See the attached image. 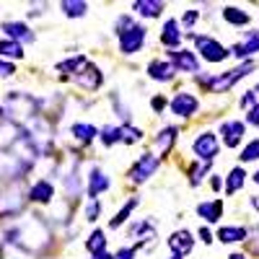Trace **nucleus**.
<instances>
[{
	"label": "nucleus",
	"instance_id": "f257e3e1",
	"mask_svg": "<svg viewBox=\"0 0 259 259\" xmlns=\"http://www.w3.org/2000/svg\"><path fill=\"white\" fill-rule=\"evenodd\" d=\"M251 70H254V62H244V65H239V68H233V70H226L223 75L210 78L207 85H210V91H215V94H226L231 85H236L241 78H246Z\"/></svg>",
	"mask_w": 259,
	"mask_h": 259
},
{
	"label": "nucleus",
	"instance_id": "f03ea898",
	"mask_svg": "<svg viewBox=\"0 0 259 259\" xmlns=\"http://www.w3.org/2000/svg\"><path fill=\"white\" fill-rule=\"evenodd\" d=\"M194 45H197V52L207 60V62H223L231 52L221 45L218 39L212 36H194Z\"/></svg>",
	"mask_w": 259,
	"mask_h": 259
},
{
	"label": "nucleus",
	"instance_id": "7ed1b4c3",
	"mask_svg": "<svg viewBox=\"0 0 259 259\" xmlns=\"http://www.w3.org/2000/svg\"><path fill=\"white\" fill-rule=\"evenodd\" d=\"M156 168H158V156H153V153H143V156L135 161V166L130 168V179H133L135 184H143L148 177H153V174H156Z\"/></svg>",
	"mask_w": 259,
	"mask_h": 259
},
{
	"label": "nucleus",
	"instance_id": "20e7f679",
	"mask_svg": "<svg viewBox=\"0 0 259 259\" xmlns=\"http://www.w3.org/2000/svg\"><path fill=\"white\" fill-rule=\"evenodd\" d=\"M192 150H194V156H197V158L210 163L215 156H218V135H212V133L197 135V140L192 143Z\"/></svg>",
	"mask_w": 259,
	"mask_h": 259
},
{
	"label": "nucleus",
	"instance_id": "39448f33",
	"mask_svg": "<svg viewBox=\"0 0 259 259\" xmlns=\"http://www.w3.org/2000/svg\"><path fill=\"white\" fill-rule=\"evenodd\" d=\"M143 45H145V29H143V26H135V24H133L127 31L119 34V50H122L124 55L140 52Z\"/></svg>",
	"mask_w": 259,
	"mask_h": 259
},
{
	"label": "nucleus",
	"instance_id": "423d86ee",
	"mask_svg": "<svg viewBox=\"0 0 259 259\" xmlns=\"http://www.w3.org/2000/svg\"><path fill=\"white\" fill-rule=\"evenodd\" d=\"M168 62L174 65V70L200 73V62H197V57H194V52H187V50H171V52H168Z\"/></svg>",
	"mask_w": 259,
	"mask_h": 259
},
{
	"label": "nucleus",
	"instance_id": "0eeeda50",
	"mask_svg": "<svg viewBox=\"0 0 259 259\" xmlns=\"http://www.w3.org/2000/svg\"><path fill=\"white\" fill-rule=\"evenodd\" d=\"M171 112L179 114V117H192L194 112H197V99H194L192 94H177L174 99H171Z\"/></svg>",
	"mask_w": 259,
	"mask_h": 259
},
{
	"label": "nucleus",
	"instance_id": "6e6552de",
	"mask_svg": "<svg viewBox=\"0 0 259 259\" xmlns=\"http://www.w3.org/2000/svg\"><path fill=\"white\" fill-rule=\"evenodd\" d=\"M221 135H223V143L228 148H236L241 140H244V122L239 119H233V122H223L221 127Z\"/></svg>",
	"mask_w": 259,
	"mask_h": 259
},
{
	"label": "nucleus",
	"instance_id": "1a4fd4ad",
	"mask_svg": "<svg viewBox=\"0 0 259 259\" xmlns=\"http://www.w3.org/2000/svg\"><path fill=\"white\" fill-rule=\"evenodd\" d=\"M75 80H78V85H83V89H89V91H96L99 85H101V73H99V68L96 65H85L83 70H78V75H75Z\"/></svg>",
	"mask_w": 259,
	"mask_h": 259
},
{
	"label": "nucleus",
	"instance_id": "9d476101",
	"mask_svg": "<svg viewBox=\"0 0 259 259\" xmlns=\"http://www.w3.org/2000/svg\"><path fill=\"white\" fill-rule=\"evenodd\" d=\"M168 246H171V251H174V254L184 256V254H189V251H192L194 239H192V233H189V231H177V233H171Z\"/></svg>",
	"mask_w": 259,
	"mask_h": 259
},
{
	"label": "nucleus",
	"instance_id": "9b49d317",
	"mask_svg": "<svg viewBox=\"0 0 259 259\" xmlns=\"http://www.w3.org/2000/svg\"><path fill=\"white\" fill-rule=\"evenodd\" d=\"M231 52H233L236 57H249V55L259 52V31H249L241 41H236Z\"/></svg>",
	"mask_w": 259,
	"mask_h": 259
},
{
	"label": "nucleus",
	"instance_id": "f8f14e48",
	"mask_svg": "<svg viewBox=\"0 0 259 259\" xmlns=\"http://www.w3.org/2000/svg\"><path fill=\"white\" fill-rule=\"evenodd\" d=\"M148 75L153 78V80L166 83V80L174 78V65H171L168 60H153V62L148 65Z\"/></svg>",
	"mask_w": 259,
	"mask_h": 259
},
{
	"label": "nucleus",
	"instance_id": "ddd939ff",
	"mask_svg": "<svg viewBox=\"0 0 259 259\" xmlns=\"http://www.w3.org/2000/svg\"><path fill=\"white\" fill-rule=\"evenodd\" d=\"M3 31L11 36V41H31L34 34L26 24H21V21H8V24H3Z\"/></svg>",
	"mask_w": 259,
	"mask_h": 259
},
{
	"label": "nucleus",
	"instance_id": "4468645a",
	"mask_svg": "<svg viewBox=\"0 0 259 259\" xmlns=\"http://www.w3.org/2000/svg\"><path fill=\"white\" fill-rule=\"evenodd\" d=\"M106 189H109V177H104L99 168H91V174H89V197L96 200V194H101Z\"/></svg>",
	"mask_w": 259,
	"mask_h": 259
},
{
	"label": "nucleus",
	"instance_id": "2eb2a0df",
	"mask_svg": "<svg viewBox=\"0 0 259 259\" xmlns=\"http://www.w3.org/2000/svg\"><path fill=\"white\" fill-rule=\"evenodd\" d=\"M179 39H182V34H179V24L174 18H168L166 24H163V31H161V41L166 47H171V50H177V45H179Z\"/></svg>",
	"mask_w": 259,
	"mask_h": 259
},
{
	"label": "nucleus",
	"instance_id": "dca6fc26",
	"mask_svg": "<svg viewBox=\"0 0 259 259\" xmlns=\"http://www.w3.org/2000/svg\"><path fill=\"white\" fill-rule=\"evenodd\" d=\"M221 212H223L221 200H215V202H200V205H197V215H200L202 221H207V223L221 221Z\"/></svg>",
	"mask_w": 259,
	"mask_h": 259
},
{
	"label": "nucleus",
	"instance_id": "f3484780",
	"mask_svg": "<svg viewBox=\"0 0 259 259\" xmlns=\"http://www.w3.org/2000/svg\"><path fill=\"white\" fill-rule=\"evenodd\" d=\"M52 194H55L52 184H50L47 179H41V182H36V184L31 187L29 200H31V202H50V200H52Z\"/></svg>",
	"mask_w": 259,
	"mask_h": 259
},
{
	"label": "nucleus",
	"instance_id": "a211bd4d",
	"mask_svg": "<svg viewBox=\"0 0 259 259\" xmlns=\"http://www.w3.org/2000/svg\"><path fill=\"white\" fill-rule=\"evenodd\" d=\"M130 233L135 236V239L140 241V244H153V236H156V228L150 226L148 221H143V223H135L133 228H130Z\"/></svg>",
	"mask_w": 259,
	"mask_h": 259
},
{
	"label": "nucleus",
	"instance_id": "6ab92c4d",
	"mask_svg": "<svg viewBox=\"0 0 259 259\" xmlns=\"http://www.w3.org/2000/svg\"><path fill=\"white\" fill-rule=\"evenodd\" d=\"M133 11H138L143 18H156V16H161V11H163V3H150V0H138V3L133 6Z\"/></svg>",
	"mask_w": 259,
	"mask_h": 259
},
{
	"label": "nucleus",
	"instance_id": "aec40b11",
	"mask_svg": "<svg viewBox=\"0 0 259 259\" xmlns=\"http://www.w3.org/2000/svg\"><path fill=\"white\" fill-rule=\"evenodd\" d=\"M174 143H177V127H163L161 135L156 138V145H158V150H161V156H166Z\"/></svg>",
	"mask_w": 259,
	"mask_h": 259
},
{
	"label": "nucleus",
	"instance_id": "412c9836",
	"mask_svg": "<svg viewBox=\"0 0 259 259\" xmlns=\"http://www.w3.org/2000/svg\"><path fill=\"white\" fill-rule=\"evenodd\" d=\"M223 18L228 21V24H233V26H246L249 24V13H244L241 8H233V6L223 8Z\"/></svg>",
	"mask_w": 259,
	"mask_h": 259
},
{
	"label": "nucleus",
	"instance_id": "4be33fe9",
	"mask_svg": "<svg viewBox=\"0 0 259 259\" xmlns=\"http://www.w3.org/2000/svg\"><path fill=\"white\" fill-rule=\"evenodd\" d=\"M246 236H249V233H246V228H239V226H236V228H231V226H228V228H221V231H218V239H221V241H226V244L244 241Z\"/></svg>",
	"mask_w": 259,
	"mask_h": 259
},
{
	"label": "nucleus",
	"instance_id": "5701e85b",
	"mask_svg": "<svg viewBox=\"0 0 259 259\" xmlns=\"http://www.w3.org/2000/svg\"><path fill=\"white\" fill-rule=\"evenodd\" d=\"M60 8H62V13H65V16H70V18H80L85 11H89V6L80 3V0H65V3H62Z\"/></svg>",
	"mask_w": 259,
	"mask_h": 259
},
{
	"label": "nucleus",
	"instance_id": "b1692460",
	"mask_svg": "<svg viewBox=\"0 0 259 259\" xmlns=\"http://www.w3.org/2000/svg\"><path fill=\"white\" fill-rule=\"evenodd\" d=\"M85 249H89L94 256L96 254H101L104 249H106V239H104V231H94L91 236H89V241H85Z\"/></svg>",
	"mask_w": 259,
	"mask_h": 259
},
{
	"label": "nucleus",
	"instance_id": "393cba45",
	"mask_svg": "<svg viewBox=\"0 0 259 259\" xmlns=\"http://www.w3.org/2000/svg\"><path fill=\"white\" fill-rule=\"evenodd\" d=\"M244 179H246V174H244V168H233L231 174H228V179H226V189L233 194V192H239L241 187H244Z\"/></svg>",
	"mask_w": 259,
	"mask_h": 259
},
{
	"label": "nucleus",
	"instance_id": "a878e982",
	"mask_svg": "<svg viewBox=\"0 0 259 259\" xmlns=\"http://www.w3.org/2000/svg\"><path fill=\"white\" fill-rule=\"evenodd\" d=\"M0 57H24V47H21L18 41L3 39L0 41Z\"/></svg>",
	"mask_w": 259,
	"mask_h": 259
},
{
	"label": "nucleus",
	"instance_id": "bb28decb",
	"mask_svg": "<svg viewBox=\"0 0 259 259\" xmlns=\"http://www.w3.org/2000/svg\"><path fill=\"white\" fill-rule=\"evenodd\" d=\"M73 135L80 143H91L96 138V127H91V124H73Z\"/></svg>",
	"mask_w": 259,
	"mask_h": 259
},
{
	"label": "nucleus",
	"instance_id": "cd10ccee",
	"mask_svg": "<svg viewBox=\"0 0 259 259\" xmlns=\"http://www.w3.org/2000/svg\"><path fill=\"white\" fill-rule=\"evenodd\" d=\"M122 135H124L122 127H104V130H101V143H104V145H114V143L122 140Z\"/></svg>",
	"mask_w": 259,
	"mask_h": 259
},
{
	"label": "nucleus",
	"instance_id": "c85d7f7f",
	"mask_svg": "<svg viewBox=\"0 0 259 259\" xmlns=\"http://www.w3.org/2000/svg\"><path fill=\"white\" fill-rule=\"evenodd\" d=\"M135 205H138V200H135V197H133V200H130V202H124V207H122V210L117 212V218L112 221V228H117V226H122V223L127 221V215H130V212H133V210H135Z\"/></svg>",
	"mask_w": 259,
	"mask_h": 259
},
{
	"label": "nucleus",
	"instance_id": "c756f323",
	"mask_svg": "<svg viewBox=\"0 0 259 259\" xmlns=\"http://www.w3.org/2000/svg\"><path fill=\"white\" fill-rule=\"evenodd\" d=\"M85 65H89V60L80 55V57H73V60H68V62H60V65H57V70H78V68L83 70Z\"/></svg>",
	"mask_w": 259,
	"mask_h": 259
},
{
	"label": "nucleus",
	"instance_id": "7c9ffc66",
	"mask_svg": "<svg viewBox=\"0 0 259 259\" xmlns=\"http://www.w3.org/2000/svg\"><path fill=\"white\" fill-rule=\"evenodd\" d=\"M207 168H210L207 163H200V166H192V168H189V182H192V187H197V184L202 182V177L207 174Z\"/></svg>",
	"mask_w": 259,
	"mask_h": 259
},
{
	"label": "nucleus",
	"instance_id": "2f4dec72",
	"mask_svg": "<svg viewBox=\"0 0 259 259\" xmlns=\"http://www.w3.org/2000/svg\"><path fill=\"white\" fill-rule=\"evenodd\" d=\"M241 161H244V163H249V161H259V140H254V143H249V145L244 148Z\"/></svg>",
	"mask_w": 259,
	"mask_h": 259
},
{
	"label": "nucleus",
	"instance_id": "473e14b6",
	"mask_svg": "<svg viewBox=\"0 0 259 259\" xmlns=\"http://www.w3.org/2000/svg\"><path fill=\"white\" fill-rule=\"evenodd\" d=\"M143 138V133L140 130H135V127H124V135H122V143H127V145H133V143H138Z\"/></svg>",
	"mask_w": 259,
	"mask_h": 259
},
{
	"label": "nucleus",
	"instance_id": "72a5a7b5",
	"mask_svg": "<svg viewBox=\"0 0 259 259\" xmlns=\"http://www.w3.org/2000/svg\"><path fill=\"white\" fill-rule=\"evenodd\" d=\"M99 212H101V205L96 200H91L89 205H85V218L89 221H99Z\"/></svg>",
	"mask_w": 259,
	"mask_h": 259
},
{
	"label": "nucleus",
	"instance_id": "f704fd0d",
	"mask_svg": "<svg viewBox=\"0 0 259 259\" xmlns=\"http://www.w3.org/2000/svg\"><path fill=\"white\" fill-rule=\"evenodd\" d=\"M241 104H244V106H251V104L259 106V85H256V89H251V91L241 99Z\"/></svg>",
	"mask_w": 259,
	"mask_h": 259
},
{
	"label": "nucleus",
	"instance_id": "c9c22d12",
	"mask_svg": "<svg viewBox=\"0 0 259 259\" xmlns=\"http://www.w3.org/2000/svg\"><path fill=\"white\" fill-rule=\"evenodd\" d=\"M114 109H117V114H119V117H122L124 122H130V119H133V114H130V109H127V106H122V104H119V99H117V96H114Z\"/></svg>",
	"mask_w": 259,
	"mask_h": 259
},
{
	"label": "nucleus",
	"instance_id": "e433bc0d",
	"mask_svg": "<svg viewBox=\"0 0 259 259\" xmlns=\"http://www.w3.org/2000/svg\"><path fill=\"white\" fill-rule=\"evenodd\" d=\"M246 122H249V124H254V127H259V106H251V109H249Z\"/></svg>",
	"mask_w": 259,
	"mask_h": 259
},
{
	"label": "nucleus",
	"instance_id": "4c0bfd02",
	"mask_svg": "<svg viewBox=\"0 0 259 259\" xmlns=\"http://www.w3.org/2000/svg\"><path fill=\"white\" fill-rule=\"evenodd\" d=\"M197 18H200L197 11H187L184 13V26H194V24H197Z\"/></svg>",
	"mask_w": 259,
	"mask_h": 259
},
{
	"label": "nucleus",
	"instance_id": "58836bf2",
	"mask_svg": "<svg viewBox=\"0 0 259 259\" xmlns=\"http://www.w3.org/2000/svg\"><path fill=\"white\" fill-rule=\"evenodd\" d=\"M13 73H16V68H13V65L0 60V75H3V78H8V75H13Z\"/></svg>",
	"mask_w": 259,
	"mask_h": 259
},
{
	"label": "nucleus",
	"instance_id": "ea45409f",
	"mask_svg": "<svg viewBox=\"0 0 259 259\" xmlns=\"http://www.w3.org/2000/svg\"><path fill=\"white\" fill-rule=\"evenodd\" d=\"M249 246H251V251H254V254H259V226L254 228V239H251V244H249Z\"/></svg>",
	"mask_w": 259,
	"mask_h": 259
},
{
	"label": "nucleus",
	"instance_id": "a19ab883",
	"mask_svg": "<svg viewBox=\"0 0 259 259\" xmlns=\"http://www.w3.org/2000/svg\"><path fill=\"white\" fill-rule=\"evenodd\" d=\"M133 256H135V249H127V246L117 254V259H133Z\"/></svg>",
	"mask_w": 259,
	"mask_h": 259
},
{
	"label": "nucleus",
	"instance_id": "79ce46f5",
	"mask_svg": "<svg viewBox=\"0 0 259 259\" xmlns=\"http://www.w3.org/2000/svg\"><path fill=\"white\" fill-rule=\"evenodd\" d=\"M163 106H166V99H163V96H156V99H153V109H156V112H161Z\"/></svg>",
	"mask_w": 259,
	"mask_h": 259
},
{
	"label": "nucleus",
	"instance_id": "37998d69",
	"mask_svg": "<svg viewBox=\"0 0 259 259\" xmlns=\"http://www.w3.org/2000/svg\"><path fill=\"white\" fill-rule=\"evenodd\" d=\"M200 236H202V241H205V244H210V241H212V239H210V231H207V228H202V231H200Z\"/></svg>",
	"mask_w": 259,
	"mask_h": 259
},
{
	"label": "nucleus",
	"instance_id": "c03bdc74",
	"mask_svg": "<svg viewBox=\"0 0 259 259\" xmlns=\"http://www.w3.org/2000/svg\"><path fill=\"white\" fill-rule=\"evenodd\" d=\"M94 259H117V256H112V254H106V251H101V254H96Z\"/></svg>",
	"mask_w": 259,
	"mask_h": 259
},
{
	"label": "nucleus",
	"instance_id": "a18cd8bd",
	"mask_svg": "<svg viewBox=\"0 0 259 259\" xmlns=\"http://www.w3.org/2000/svg\"><path fill=\"white\" fill-rule=\"evenodd\" d=\"M210 184H212V189H221V179H218V177H212Z\"/></svg>",
	"mask_w": 259,
	"mask_h": 259
},
{
	"label": "nucleus",
	"instance_id": "49530a36",
	"mask_svg": "<svg viewBox=\"0 0 259 259\" xmlns=\"http://www.w3.org/2000/svg\"><path fill=\"white\" fill-rule=\"evenodd\" d=\"M251 207H254V210H259V197H251Z\"/></svg>",
	"mask_w": 259,
	"mask_h": 259
},
{
	"label": "nucleus",
	"instance_id": "de8ad7c7",
	"mask_svg": "<svg viewBox=\"0 0 259 259\" xmlns=\"http://www.w3.org/2000/svg\"><path fill=\"white\" fill-rule=\"evenodd\" d=\"M228 259H246V256H244V254H231Z\"/></svg>",
	"mask_w": 259,
	"mask_h": 259
},
{
	"label": "nucleus",
	"instance_id": "09e8293b",
	"mask_svg": "<svg viewBox=\"0 0 259 259\" xmlns=\"http://www.w3.org/2000/svg\"><path fill=\"white\" fill-rule=\"evenodd\" d=\"M254 182H256V184H259V171H256V174H254Z\"/></svg>",
	"mask_w": 259,
	"mask_h": 259
},
{
	"label": "nucleus",
	"instance_id": "8fccbe9b",
	"mask_svg": "<svg viewBox=\"0 0 259 259\" xmlns=\"http://www.w3.org/2000/svg\"><path fill=\"white\" fill-rule=\"evenodd\" d=\"M171 259H182V256H179V254H174V256H171Z\"/></svg>",
	"mask_w": 259,
	"mask_h": 259
}]
</instances>
